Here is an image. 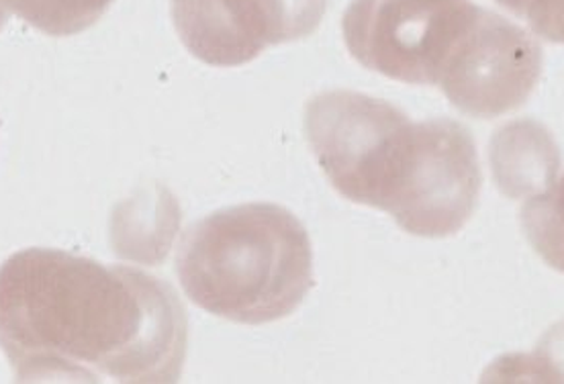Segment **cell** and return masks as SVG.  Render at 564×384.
I'll return each instance as SVG.
<instances>
[{
    "instance_id": "9c48e42d",
    "label": "cell",
    "mask_w": 564,
    "mask_h": 384,
    "mask_svg": "<svg viewBox=\"0 0 564 384\" xmlns=\"http://www.w3.org/2000/svg\"><path fill=\"white\" fill-rule=\"evenodd\" d=\"M522 228L540 257L564 274V174L544 193L528 197Z\"/></svg>"
},
{
    "instance_id": "ba28073f",
    "label": "cell",
    "mask_w": 564,
    "mask_h": 384,
    "mask_svg": "<svg viewBox=\"0 0 564 384\" xmlns=\"http://www.w3.org/2000/svg\"><path fill=\"white\" fill-rule=\"evenodd\" d=\"M115 0H4L11 13L52 37H70L93 28Z\"/></svg>"
},
{
    "instance_id": "8fae6325",
    "label": "cell",
    "mask_w": 564,
    "mask_h": 384,
    "mask_svg": "<svg viewBox=\"0 0 564 384\" xmlns=\"http://www.w3.org/2000/svg\"><path fill=\"white\" fill-rule=\"evenodd\" d=\"M495 2H499L506 11L516 14V17H525L534 0H495Z\"/></svg>"
},
{
    "instance_id": "30bf717a",
    "label": "cell",
    "mask_w": 564,
    "mask_h": 384,
    "mask_svg": "<svg viewBox=\"0 0 564 384\" xmlns=\"http://www.w3.org/2000/svg\"><path fill=\"white\" fill-rule=\"evenodd\" d=\"M525 19L536 35L564 45V0H534Z\"/></svg>"
},
{
    "instance_id": "277c9868",
    "label": "cell",
    "mask_w": 564,
    "mask_h": 384,
    "mask_svg": "<svg viewBox=\"0 0 564 384\" xmlns=\"http://www.w3.org/2000/svg\"><path fill=\"white\" fill-rule=\"evenodd\" d=\"M473 0H352L341 19L358 64L405 85H437L473 25Z\"/></svg>"
},
{
    "instance_id": "3957f363",
    "label": "cell",
    "mask_w": 564,
    "mask_h": 384,
    "mask_svg": "<svg viewBox=\"0 0 564 384\" xmlns=\"http://www.w3.org/2000/svg\"><path fill=\"white\" fill-rule=\"evenodd\" d=\"M176 274L203 311L243 326L272 323L295 314L313 288L310 233L272 202L221 209L184 233Z\"/></svg>"
},
{
    "instance_id": "7c38bea8",
    "label": "cell",
    "mask_w": 564,
    "mask_h": 384,
    "mask_svg": "<svg viewBox=\"0 0 564 384\" xmlns=\"http://www.w3.org/2000/svg\"><path fill=\"white\" fill-rule=\"evenodd\" d=\"M9 7L4 4V0H0V29L4 28V23H7V19H9Z\"/></svg>"
},
{
    "instance_id": "7a4b0ae2",
    "label": "cell",
    "mask_w": 564,
    "mask_h": 384,
    "mask_svg": "<svg viewBox=\"0 0 564 384\" xmlns=\"http://www.w3.org/2000/svg\"><path fill=\"white\" fill-rule=\"evenodd\" d=\"M313 156L344 199L427 238L465 199L470 135L452 119L413 123L384 100L334 90L305 109Z\"/></svg>"
},
{
    "instance_id": "52a82bcc",
    "label": "cell",
    "mask_w": 564,
    "mask_h": 384,
    "mask_svg": "<svg viewBox=\"0 0 564 384\" xmlns=\"http://www.w3.org/2000/svg\"><path fill=\"white\" fill-rule=\"evenodd\" d=\"M495 183L511 199L534 197L551 188L561 168V154L551 131L536 121H513L491 140Z\"/></svg>"
},
{
    "instance_id": "6da1fadb",
    "label": "cell",
    "mask_w": 564,
    "mask_h": 384,
    "mask_svg": "<svg viewBox=\"0 0 564 384\" xmlns=\"http://www.w3.org/2000/svg\"><path fill=\"white\" fill-rule=\"evenodd\" d=\"M188 317L148 272L29 248L0 266V348L19 383H176Z\"/></svg>"
},
{
    "instance_id": "5b68a950",
    "label": "cell",
    "mask_w": 564,
    "mask_h": 384,
    "mask_svg": "<svg viewBox=\"0 0 564 384\" xmlns=\"http://www.w3.org/2000/svg\"><path fill=\"white\" fill-rule=\"evenodd\" d=\"M542 62V47L532 33L479 7L437 86L458 111L494 119L530 99Z\"/></svg>"
},
{
    "instance_id": "8992f818",
    "label": "cell",
    "mask_w": 564,
    "mask_h": 384,
    "mask_svg": "<svg viewBox=\"0 0 564 384\" xmlns=\"http://www.w3.org/2000/svg\"><path fill=\"white\" fill-rule=\"evenodd\" d=\"M325 11L327 0H170L184 47L215 68H238L272 45L310 37Z\"/></svg>"
}]
</instances>
